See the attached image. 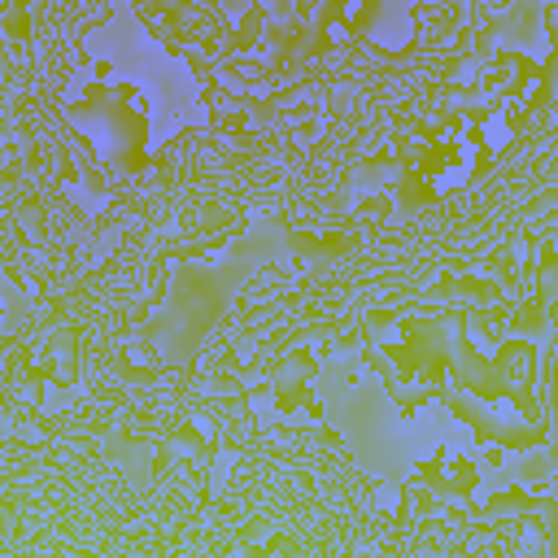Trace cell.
Instances as JSON below:
<instances>
[{
  "label": "cell",
  "instance_id": "6da1fadb",
  "mask_svg": "<svg viewBox=\"0 0 558 558\" xmlns=\"http://www.w3.org/2000/svg\"><path fill=\"white\" fill-rule=\"evenodd\" d=\"M418 484H427L432 493H445V497H471V488L480 484V462L471 453H449L440 449L436 458H427L418 471Z\"/></svg>",
  "mask_w": 558,
  "mask_h": 558
},
{
  "label": "cell",
  "instance_id": "7a4b0ae2",
  "mask_svg": "<svg viewBox=\"0 0 558 558\" xmlns=\"http://www.w3.org/2000/svg\"><path fill=\"white\" fill-rule=\"evenodd\" d=\"M371 17H375V26L366 31L375 44H384V48H405L410 44V9H401V4H384V9H371Z\"/></svg>",
  "mask_w": 558,
  "mask_h": 558
},
{
  "label": "cell",
  "instance_id": "277c9868",
  "mask_svg": "<svg viewBox=\"0 0 558 558\" xmlns=\"http://www.w3.org/2000/svg\"><path fill=\"white\" fill-rule=\"evenodd\" d=\"M545 288L558 292V253H549V262H545Z\"/></svg>",
  "mask_w": 558,
  "mask_h": 558
},
{
  "label": "cell",
  "instance_id": "3957f363",
  "mask_svg": "<svg viewBox=\"0 0 558 558\" xmlns=\"http://www.w3.org/2000/svg\"><path fill=\"white\" fill-rule=\"evenodd\" d=\"M510 140V118H506V109H493V118L484 122V144L488 148H501Z\"/></svg>",
  "mask_w": 558,
  "mask_h": 558
}]
</instances>
